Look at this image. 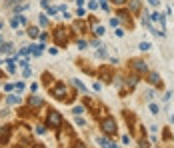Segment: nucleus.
I'll return each mask as SVG.
<instances>
[{
  "instance_id": "obj_1",
  "label": "nucleus",
  "mask_w": 174,
  "mask_h": 148,
  "mask_svg": "<svg viewBox=\"0 0 174 148\" xmlns=\"http://www.w3.org/2000/svg\"><path fill=\"white\" fill-rule=\"evenodd\" d=\"M46 120H48V126H52V128H60V124H62V116L56 112V110H48V116H46Z\"/></svg>"
},
{
  "instance_id": "obj_2",
  "label": "nucleus",
  "mask_w": 174,
  "mask_h": 148,
  "mask_svg": "<svg viewBox=\"0 0 174 148\" xmlns=\"http://www.w3.org/2000/svg\"><path fill=\"white\" fill-rule=\"evenodd\" d=\"M102 130H104V134H114L116 132V122L112 118H106L104 122H102Z\"/></svg>"
},
{
  "instance_id": "obj_3",
  "label": "nucleus",
  "mask_w": 174,
  "mask_h": 148,
  "mask_svg": "<svg viewBox=\"0 0 174 148\" xmlns=\"http://www.w3.org/2000/svg\"><path fill=\"white\" fill-rule=\"evenodd\" d=\"M52 96H54V98H58V100H62V98L66 96V86H64V84H58L56 88L52 90Z\"/></svg>"
},
{
  "instance_id": "obj_4",
  "label": "nucleus",
  "mask_w": 174,
  "mask_h": 148,
  "mask_svg": "<svg viewBox=\"0 0 174 148\" xmlns=\"http://www.w3.org/2000/svg\"><path fill=\"white\" fill-rule=\"evenodd\" d=\"M132 68L136 70V72H146L148 66H146V62H142V60H134V62H132Z\"/></svg>"
},
{
  "instance_id": "obj_5",
  "label": "nucleus",
  "mask_w": 174,
  "mask_h": 148,
  "mask_svg": "<svg viewBox=\"0 0 174 148\" xmlns=\"http://www.w3.org/2000/svg\"><path fill=\"white\" fill-rule=\"evenodd\" d=\"M98 144H100V148H118L112 140H106V138H102V136H98Z\"/></svg>"
},
{
  "instance_id": "obj_6",
  "label": "nucleus",
  "mask_w": 174,
  "mask_h": 148,
  "mask_svg": "<svg viewBox=\"0 0 174 148\" xmlns=\"http://www.w3.org/2000/svg\"><path fill=\"white\" fill-rule=\"evenodd\" d=\"M20 4H24V0H6L4 2L6 8H14V6H20Z\"/></svg>"
},
{
  "instance_id": "obj_7",
  "label": "nucleus",
  "mask_w": 174,
  "mask_h": 148,
  "mask_svg": "<svg viewBox=\"0 0 174 148\" xmlns=\"http://www.w3.org/2000/svg\"><path fill=\"white\" fill-rule=\"evenodd\" d=\"M30 106H42V98H38V96H30Z\"/></svg>"
},
{
  "instance_id": "obj_8",
  "label": "nucleus",
  "mask_w": 174,
  "mask_h": 148,
  "mask_svg": "<svg viewBox=\"0 0 174 148\" xmlns=\"http://www.w3.org/2000/svg\"><path fill=\"white\" fill-rule=\"evenodd\" d=\"M6 140H8V130L2 128V130H0V144H6Z\"/></svg>"
},
{
  "instance_id": "obj_9",
  "label": "nucleus",
  "mask_w": 174,
  "mask_h": 148,
  "mask_svg": "<svg viewBox=\"0 0 174 148\" xmlns=\"http://www.w3.org/2000/svg\"><path fill=\"white\" fill-rule=\"evenodd\" d=\"M148 82H150V84H158V82H160V80H158V74H156V72H150Z\"/></svg>"
},
{
  "instance_id": "obj_10",
  "label": "nucleus",
  "mask_w": 174,
  "mask_h": 148,
  "mask_svg": "<svg viewBox=\"0 0 174 148\" xmlns=\"http://www.w3.org/2000/svg\"><path fill=\"white\" fill-rule=\"evenodd\" d=\"M138 8H140V0H130V10L136 12Z\"/></svg>"
},
{
  "instance_id": "obj_11",
  "label": "nucleus",
  "mask_w": 174,
  "mask_h": 148,
  "mask_svg": "<svg viewBox=\"0 0 174 148\" xmlns=\"http://www.w3.org/2000/svg\"><path fill=\"white\" fill-rule=\"evenodd\" d=\"M28 36H30V38H36V36H38V28H34V26L28 28Z\"/></svg>"
},
{
  "instance_id": "obj_12",
  "label": "nucleus",
  "mask_w": 174,
  "mask_h": 148,
  "mask_svg": "<svg viewBox=\"0 0 174 148\" xmlns=\"http://www.w3.org/2000/svg\"><path fill=\"white\" fill-rule=\"evenodd\" d=\"M10 26H12V28H18V26H20V20H18L16 16H14V18H10Z\"/></svg>"
},
{
  "instance_id": "obj_13",
  "label": "nucleus",
  "mask_w": 174,
  "mask_h": 148,
  "mask_svg": "<svg viewBox=\"0 0 174 148\" xmlns=\"http://www.w3.org/2000/svg\"><path fill=\"white\" fill-rule=\"evenodd\" d=\"M140 50H142V52L150 50V42H140Z\"/></svg>"
},
{
  "instance_id": "obj_14",
  "label": "nucleus",
  "mask_w": 174,
  "mask_h": 148,
  "mask_svg": "<svg viewBox=\"0 0 174 148\" xmlns=\"http://www.w3.org/2000/svg\"><path fill=\"white\" fill-rule=\"evenodd\" d=\"M8 102L10 104H18L20 102V96H8Z\"/></svg>"
},
{
  "instance_id": "obj_15",
  "label": "nucleus",
  "mask_w": 174,
  "mask_h": 148,
  "mask_svg": "<svg viewBox=\"0 0 174 148\" xmlns=\"http://www.w3.org/2000/svg\"><path fill=\"white\" fill-rule=\"evenodd\" d=\"M150 112H152V114H158V112H160V108H158L154 102H150Z\"/></svg>"
},
{
  "instance_id": "obj_16",
  "label": "nucleus",
  "mask_w": 174,
  "mask_h": 148,
  "mask_svg": "<svg viewBox=\"0 0 174 148\" xmlns=\"http://www.w3.org/2000/svg\"><path fill=\"white\" fill-rule=\"evenodd\" d=\"M40 24H42V26H48V20H46L44 14H40Z\"/></svg>"
},
{
  "instance_id": "obj_17",
  "label": "nucleus",
  "mask_w": 174,
  "mask_h": 148,
  "mask_svg": "<svg viewBox=\"0 0 174 148\" xmlns=\"http://www.w3.org/2000/svg\"><path fill=\"white\" fill-rule=\"evenodd\" d=\"M152 98H154V92H152V90H146V100H148V102H150Z\"/></svg>"
},
{
  "instance_id": "obj_18",
  "label": "nucleus",
  "mask_w": 174,
  "mask_h": 148,
  "mask_svg": "<svg viewBox=\"0 0 174 148\" xmlns=\"http://www.w3.org/2000/svg\"><path fill=\"white\" fill-rule=\"evenodd\" d=\"M36 132H38V134H44L46 128H44V126H36Z\"/></svg>"
},
{
  "instance_id": "obj_19",
  "label": "nucleus",
  "mask_w": 174,
  "mask_h": 148,
  "mask_svg": "<svg viewBox=\"0 0 174 148\" xmlns=\"http://www.w3.org/2000/svg\"><path fill=\"white\" fill-rule=\"evenodd\" d=\"M82 112H84V108H82V106H76V108H74V114H76V116L82 114Z\"/></svg>"
},
{
  "instance_id": "obj_20",
  "label": "nucleus",
  "mask_w": 174,
  "mask_h": 148,
  "mask_svg": "<svg viewBox=\"0 0 174 148\" xmlns=\"http://www.w3.org/2000/svg\"><path fill=\"white\" fill-rule=\"evenodd\" d=\"M94 32H96V34H98V36H102V34H104V28H102V26H98V28H96Z\"/></svg>"
},
{
  "instance_id": "obj_21",
  "label": "nucleus",
  "mask_w": 174,
  "mask_h": 148,
  "mask_svg": "<svg viewBox=\"0 0 174 148\" xmlns=\"http://www.w3.org/2000/svg\"><path fill=\"white\" fill-rule=\"evenodd\" d=\"M106 56V50L104 48H100V50H98V58H104Z\"/></svg>"
},
{
  "instance_id": "obj_22",
  "label": "nucleus",
  "mask_w": 174,
  "mask_h": 148,
  "mask_svg": "<svg viewBox=\"0 0 174 148\" xmlns=\"http://www.w3.org/2000/svg\"><path fill=\"white\" fill-rule=\"evenodd\" d=\"M30 74H32V70L28 68V66H26V68H24V76H26V78H28V76H30Z\"/></svg>"
},
{
  "instance_id": "obj_23",
  "label": "nucleus",
  "mask_w": 174,
  "mask_h": 148,
  "mask_svg": "<svg viewBox=\"0 0 174 148\" xmlns=\"http://www.w3.org/2000/svg\"><path fill=\"white\" fill-rule=\"evenodd\" d=\"M140 148H148V142L146 140H140Z\"/></svg>"
},
{
  "instance_id": "obj_24",
  "label": "nucleus",
  "mask_w": 174,
  "mask_h": 148,
  "mask_svg": "<svg viewBox=\"0 0 174 148\" xmlns=\"http://www.w3.org/2000/svg\"><path fill=\"white\" fill-rule=\"evenodd\" d=\"M110 24H112V26H118V18H110Z\"/></svg>"
},
{
  "instance_id": "obj_25",
  "label": "nucleus",
  "mask_w": 174,
  "mask_h": 148,
  "mask_svg": "<svg viewBox=\"0 0 174 148\" xmlns=\"http://www.w3.org/2000/svg\"><path fill=\"white\" fill-rule=\"evenodd\" d=\"M78 48H86V42H84V40H78Z\"/></svg>"
},
{
  "instance_id": "obj_26",
  "label": "nucleus",
  "mask_w": 174,
  "mask_h": 148,
  "mask_svg": "<svg viewBox=\"0 0 174 148\" xmlns=\"http://www.w3.org/2000/svg\"><path fill=\"white\" fill-rule=\"evenodd\" d=\"M102 8H104V10H108V2H106V0H102Z\"/></svg>"
},
{
  "instance_id": "obj_27",
  "label": "nucleus",
  "mask_w": 174,
  "mask_h": 148,
  "mask_svg": "<svg viewBox=\"0 0 174 148\" xmlns=\"http://www.w3.org/2000/svg\"><path fill=\"white\" fill-rule=\"evenodd\" d=\"M74 148H86V146H84L82 142H78V144H76V146H74Z\"/></svg>"
},
{
  "instance_id": "obj_28",
  "label": "nucleus",
  "mask_w": 174,
  "mask_h": 148,
  "mask_svg": "<svg viewBox=\"0 0 174 148\" xmlns=\"http://www.w3.org/2000/svg\"><path fill=\"white\" fill-rule=\"evenodd\" d=\"M148 2H150L152 6H156V4H158V0H148Z\"/></svg>"
},
{
  "instance_id": "obj_29",
  "label": "nucleus",
  "mask_w": 174,
  "mask_h": 148,
  "mask_svg": "<svg viewBox=\"0 0 174 148\" xmlns=\"http://www.w3.org/2000/svg\"><path fill=\"white\" fill-rule=\"evenodd\" d=\"M76 4H78V8H80L82 4H84V0H76Z\"/></svg>"
},
{
  "instance_id": "obj_30",
  "label": "nucleus",
  "mask_w": 174,
  "mask_h": 148,
  "mask_svg": "<svg viewBox=\"0 0 174 148\" xmlns=\"http://www.w3.org/2000/svg\"><path fill=\"white\" fill-rule=\"evenodd\" d=\"M116 4H124V2H126V0H114Z\"/></svg>"
},
{
  "instance_id": "obj_31",
  "label": "nucleus",
  "mask_w": 174,
  "mask_h": 148,
  "mask_svg": "<svg viewBox=\"0 0 174 148\" xmlns=\"http://www.w3.org/2000/svg\"><path fill=\"white\" fill-rule=\"evenodd\" d=\"M0 30H2V20H0Z\"/></svg>"
}]
</instances>
